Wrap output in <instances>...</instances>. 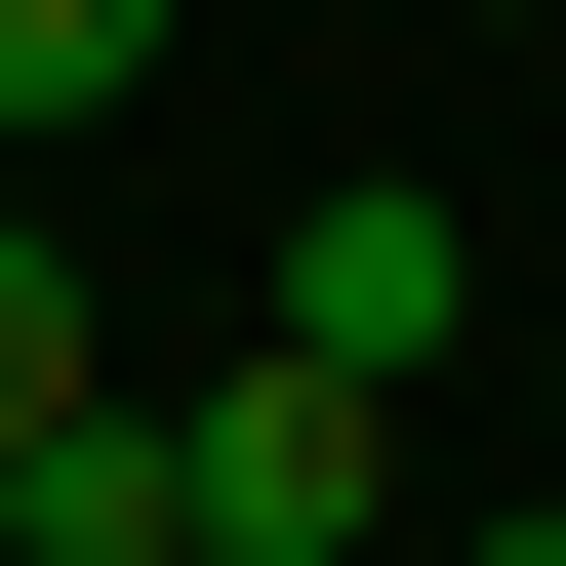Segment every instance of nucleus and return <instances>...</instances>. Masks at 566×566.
I'll list each match as a JSON object with an SVG mask.
<instances>
[{
	"label": "nucleus",
	"instance_id": "7ed1b4c3",
	"mask_svg": "<svg viewBox=\"0 0 566 566\" xmlns=\"http://www.w3.org/2000/svg\"><path fill=\"white\" fill-rule=\"evenodd\" d=\"M122 82H163V0H0V163H82Z\"/></svg>",
	"mask_w": 566,
	"mask_h": 566
},
{
	"label": "nucleus",
	"instance_id": "f03ea898",
	"mask_svg": "<svg viewBox=\"0 0 566 566\" xmlns=\"http://www.w3.org/2000/svg\"><path fill=\"white\" fill-rule=\"evenodd\" d=\"M283 324H324V365H365V405H405V365H446V324H485V243H446V202H405V163H365V202H283Z\"/></svg>",
	"mask_w": 566,
	"mask_h": 566
},
{
	"label": "nucleus",
	"instance_id": "f257e3e1",
	"mask_svg": "<svg viewBox=\"0 0 566 566\" xmlns=\"http://www.w3.org/2000/svg\"><path fill=\"white\" fill-rule=\"evenodd\" d=\"M163 485H202V566H405V405L324 365V324H243V365H163Z\"/></svg>",
	"mask_w": 566,
	"mask_h": 566
},
{
	"label": "nucleus",
	"instance_id": "39448f33",
	"mask_svg": "<svg viewBox=\"0 0 566 566\" xmlns=\"http://www.w3.org/2000/svg\"><path fill=\"white\" fill-rule=\"evenodd\" d=\"M446 566H566V485H526V526H446Z\"/></svg>",
	"mask_w": 566,
	"mask_h": 566
},
{
	"label": "nucleus",
	"instance_id": "20e7f679",
	"mask_svg": "<svg viewBox=\"0 0 566 566\" xmlns=\"http://www.w3.org/2000/svg\"><path fill=\"white\" fill-rule=\"evenodd\" d=\"M122 324H82V243H41V163H0V405H82Z\"/></svg>",
	"mask_w": 566,
	"mask_h": 566
}]
</instances>
